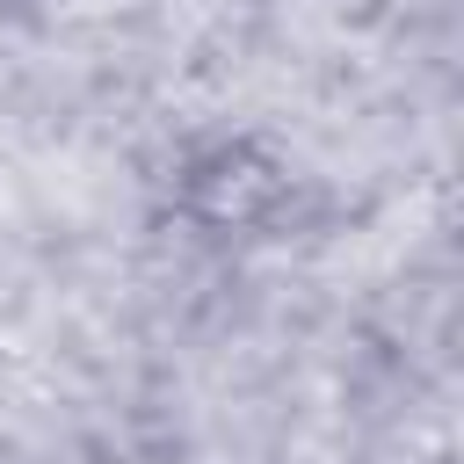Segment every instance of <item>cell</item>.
Segmentation results:
<instances>
[{
  "mask_svg": "<svg viewBox=\"0 0 464 464\" xmlns=\"http://www.w3.org/2000/svg\"><path fill=\"white\" fill-rule=\"evenodd\" d=\"M312 181L268 138H210L174 167V210L218 239H276L297 225Z\"/></svg>",
  "mask_w": 464,
  "mask_h": 464,
  "instance_id": "6da1fadb",
  "label": "cell"
}]
</instances>
